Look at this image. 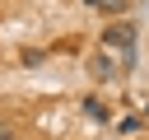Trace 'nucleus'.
<instances>
[{
    "label": "nucleus",
    "instance_id": "nucleus-1",
    "mask_svg": "<svg viewBox=\"0 0 149 140\" xmlns=\"http://www.w3.org/2000/svg\"><path fill=\"white\" fill-rule=\"evenodd\" d=\"M102 47L116 51L121 65L130 70V65L140 61V33H135V23H107V28H102Z\"/></svg>",
    "mask_w": 149,
    "mask_h": 140
},
{
    "label": "nucleus",
    "instance_id": "nucleus-2",
    "mask_svg": "<svg viewBox=\"0 0 149 140\" xmlns=\"http://www.w3.org/2000/svg\"><path fill=\"white\" fill-rule=\"evenodd\" d=\"M88 70H93V79H98V84H112V79H116V61H112V56H93V61H88Z\"/></svg>",
    "mask_w": 149,
    "mask_h": 140
},
{
    "label": "nucleus",
    "instance_id": "nucleus-3",
    "mask_svg": "<svg viewBox=\"0 0 149 140\" xmlns=\"http://www.w3.org/2000/svg\"><path fill=\"white\" fill-rule=\"evenodd\" d=\"M84 112H88L93 121H107V117H112V112H107V107H102L98 98H84Z\"/></svg>",
    "mask_w": 149,
    "mask_h": 140
},
{
    "label": "nucleus",
    "instance_id": "nucleus-4",
    "mask_svg": "<svg viewBox=\"0 0 149 140\" xmlns=\"http://www.w3.org/2000/svg\"><path fill=\"white\" fill-rule=\"evenodd\" d=\"M126 5H130V0H98V9H107V14H121Z\"/></svg>",
    "mask_w": 149,
    "mask_h": 140
},
{
    "label": "nucleus",
    "instance_id": "nucleus-5",
    "mask_svg": "<svg viewBox=\"0 0 149 140\" xmlns=\"http://www.w3.org/2000/svg\"><path fill=\"white\" fill-rule=\"evenodd\" d=\"M84 5H98V0H84Z\"/></svg>",
    "mask_w": 149,
    "mask_h": 140
}]
</instances>
